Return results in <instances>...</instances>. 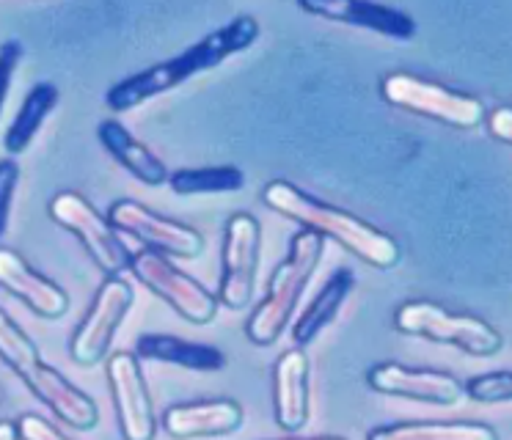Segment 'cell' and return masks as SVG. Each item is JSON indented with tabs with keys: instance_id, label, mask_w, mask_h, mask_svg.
I'll return each mask as SVG.
<instances>
[{
	"instance_id": "19",
	"label": "cell",
	"mask_w": 512,
	"mask_h": 440,
	"mask_svg": "<svg viewBox=\"0 0 512 440\" xmlns=\"http://www.w3.org/2000/svg\"><path fill=\"white\" fill-rule=\"evenodd\" d=\"M135 355L146 361L174 363L190 372H218L226 366V355L212 344L188 341L171 333H144L135 341Z\"/></svg>"
},
{
	"instance_id": "5",
	"label": "cell",
	"mask_w": 512,
	"mask_h": 440,
	"mask_svg": "<svg viewBox=\"0 0 512 440\" xmlns=\"http://www.w3.org/2000/svg\"><path fill=\"white\" fill-rule=\"evenodd\" d=\"M47 212L61 229L78 237L83 251L89 253L91 262L97 264V270L105 278H122L130 270L133 253L122 242L119 231L113 229L111 220L102 218L89 198H83L75 190H64L50 198Z\"/></svg>"
},
{
	"instance_id": "2",
	"label": "cell",
	"mask_w": 512,
	"mask_h": 440,
	"mask_svg": "<svg viewBox=\"0 0 512 440\" xmlns=\"http://www.w3.org/2000/svg\"><path fill=\"white\" fill-rule=\"evenodd\" d=\"M262 201L281 218L295 220L301 229L314 231L323 240L339 242L345 251L358 256L361 262H367L375 270H391L400 264V245L386 231L369 226L367 220L356 218L345 209H336L320 198L303 193L301 187L290 185L284 179L268 182L262 190Z\"/></svg>"
},
{
	"instance_id": "8",
	"label": "cell",
	"mask_w": 512,
	"mask_h": 440,
	"mask_svg": "<svg viewBox=\"0 0 512 440\" xmlns=\"http://www.w3.org/2000/svg\"><path fill=\"white\" fill-rule=\"evenodd\" d=\"M262 256V226L248 212H234L223 229L221 284L218 303L229 311H243L254 303V284Z\"/></svg>"
},
{
	"instance_id": "9",
	"label": "cell",
	"mask_w": 512,
	"mask_h": 440,
	"mask_svg": "<svg viewBox=\"0 0 512 440\" xmlns=\"http://www.w3.org/2000/svg\"><path fill=\"white\" fill-rule=\"evenodd\" d=\"M133 300V286L127 284L124 278H105L100 292L91 300V308L86 311V317H83L78 330L69 339V358L78 366H83V369L100 366L108 358L116 328L130 314Z\"/></svg>"
},
{
	"instance_id": "15",
	"label": "cell",
	"mask_w": 512,
	"mask_h": 440,
	"mask_svg": "<svg viewBox=\"0 0 512 440\" xmlns=\"http://www.w3.org/2000/svg\"><path fill=\"white\" fill-rule=\"evenodd\" d=\"M309 358L303 350H290L281 355L273 369V413L276 424L284 432H301L312 410L309 391Z\"/></svg>"
},
{
	"instance_id": "17",
	"label": "cell",
	"mask_w": 512,
	"mask_h": 440,
	"mask_svg": "<svg viewBox=\"0 0 512 440\" xmlns=\"http://www.w3.org/2000/svg\"><path fill=\"white\" fill-rule=\"evenodd\" d=\"M28 391L53 413V416L80 432H89L100 424V410L97 402L89 394H83L80 388L69 383L64 374L53 369L50 363H42V369L28 383Z\"/></svg>"
},
{
	"instance_id": "14",
	"label": "cell",
	"mask_w": 512,
	"mask_h": 440,
	"mask_svg": "<svg viewBox=\"0 0 512 440\" xmlns=\"http://www.w3.org/2000/svg\"><path fill=\"white\" fill-rule=\"evenodd\" d=\"M301 11L325 17V20L345 22L353 28H367L389 39H413L416 36V22L411 14L400 9H391L383 3H369V0H301Z\"/></svg>"
},
{
	"instance_id": "13",
	"label": "cell",
	"mask_w": 512,
	"mask_h": 440,
	"mask_svg": "<svg viewBox=\"0 0 512 440\" xmlns=\"http://www.w3.org/2000/svg\"><path fill=\"white\" fill-rule=\"evenodd\" d=\"M0 286L23 300L42 319H58L69 311V295L45 275L34 270L12 248H0Z\"/></svg>"
},
{
	"instance_id": "3",
	"label": "cell",
	"mask_w": 512,
	"mask_h": 440,
	"mask_svg": "<svg viewBox=\"0 0 512 440\" xmlns=\"http://www.w3.org/2000/svg\"><path fill=\"white\" fill-rule=\"evenodd\" d=\"M325 240L320 234L301 229L290 242L287 259L273 270L268 284V295L254 308V314L245 322V336L256 347H270L290 325L292 314L298 308L303 289L312 281L317 264L323 262Z\"/></svg>"
},
{
	"instance_id": "26",
	"label": "cell",
	"mask_w": 512,
	"mask_h": 440,
	"mask_svg": "<svg viewBox=\"0 0 512 440\" xmlns=\"http://www.w3.org/2000/svg\"><path fill=\"white\" fill-rule=\"evenodd\" d=\"M17 185H20V165H17V160L14 157L0 160V237L9 229Z\"/></svg>"
},
{
	"instance_id": "27",
	"label": "cell",
	"mask_w": 512,
	"mask_h": 440,
	"mask_svg": "<svg viewBox=\"0 0 512 440\" xmlns=\"http://www.w3.org/2000/svg\"><path fill=\"white\" fill-rule=\"evenodd\" d=\"M20 58H23V44L17 39L0 44V113H3V105H6V97H9V88H12L14 75H17Z\"/></svg>"
},
{
	"instance_id": "30",
	"label": "cell",
	"mask_w": 512,
	"mask_h": 440,
	"mask_svg": "<svg viewBox=\"0 0 512 440\" xmlns=\"http://www.w3.org/2000/svg\"><path fill=\"white\" fill-rule=\"evenodd\" d=\"M0 440H20V432H17L14 421H0Z\"/></svg>"
},
{
	"instance_id": "28",
	"label": "cell",
	"mask_w": 512,
	"mask_h": 440,
	"mask_svg": "<svg viewBox=\"0 0 512 440\" xmlns=\"http://www.w3.org/2000/svg\"><path fill=\"white\" fill-rule=\"evenodd\" d=\"M17 432H20V440H69L67 435H61L50 421L39 416H20L17 418Z\"/></svg>"
},
{
	"instance_id": "24",
	"label": "cell",
	"mask_w": 512,
	"mask_h": 440,
	"mask_svg": "<svg viewBox=\"0 0 512 440\" xmlns=\"http://www.w3.org/2000/svg\"><path fill=\"white\" fill-rule=\"evenodd\" d=\"M0 361L6 363L25 385L42 369V352L36 341L0 308Z\"/></svg>"
},
{
	"instance_id": "18",
	"label": "cell",
	"mask_w": 512,
	"mask_h": 440,
	"mask_svg": "<svg viewBox=\"0 0 512 440\" xmlns=\"http://www.w3.org/2000/svg\"><path fill=\"white\" fill-rule=\"evenodd\" d=\"M97 135H100V143L105 146V152L111 154L113 160L122 165L127 174L135 176L138 182H144L149 187L168 185V179H171L168 165L146 143L138 141L122 121L105 119L97 127Z\"/></svg>"
},
{
	"instance_id": "11",
	"label": "cell",
	"mask_w": 512,
	"mask_h": 440,
	"mask_svg": "<svg viewBox=\"0 0 512 440\" xmlns=\"http://www.w3.org/2000/svg\"><path fill=\"white\" fill-rule=\"evenodd\" d=\"M111 399L124 440H155L157 418L149 383L135 352H113L105 361Z\"/></svg>"
},
{
	"instance_id": "22",
	"label": "cell",
	"mask_w": 512,
	"mask_h": 440,
	"mask_svg": "<svg viewBox=\"0 0 512 440\" xmlns=\"http://www.w3.org/2000/svg\"><path fill=\"white\" fill-rule=\"evenodd\" d=\"M367 440H499V432L479 421H413L372 429Z\"/></svg>"
},
{
	"instance_id": "20",
	"label": "cell",
	"mask_w": 512,
	"mask_h": 440,
	"mask_svg": "<svg viewBox=\"0 0 512 440\" xmlns=\"http://www.w3.org/2000/svg\"><path fill=\"white\" fill-rule=\"evenodd\" d=\"M353 286H356V275L350 267H339L331 273V278L325 281L323 289L317 292L309 306L303 308V314L295 319V325H292V341L298 344V347H306V344H312L320 333H323L331 322L339 314V308L345 306L347 297L353 292Z\"/></svg>"
},
{
	"instance_id": "6",
	"label": "cell",
	"mask_w": 512,
	"mask_h": 440,
	"mask_svg": "<svg viewBox=\"0 0 512 440\" xmlns=\"http://www.w3.org/2000/svg\"><path fill=\"white\" fill-rule=\"evenodd\" d=\"M380 91H383V99L394 108L441 121L457 130H474L485 121V105L477 97L457 94L441 83L408 75V72H391L383 77Z\"/></svg>"
},
{
	"instance_id": "23",
	"label": "cell",
	"mask_w": 512,
	"mask_h": 440,
	"mask_svg": "<svg viewBox=\"0 0 512 440\" xmlns=\"http://www.w3.org/2000/svg\"><path fill=\"white\" fill-rule=\"evenodd\" d=\"M168 187L177 196H218L237 193L245 187V174L234 165H210V168H182L168 179Z\"/></svg>"
},
{
	"instance_id": "31",
	"label": "cell",
	"mask_w": 512,
	"mask_h": 440,
	"mask_svg": "<svg viewBox=\"0 0 512 440\" xmlns=\"http://www.w3.org/2000/svg\"><path fill=\"white\" fill-rule=\"evenodd\" d=\"M306 440H345V438H306Z\"/></svg>"
},
{
	"instance_id": "4",
	"label": "cell",
	"mask_w": 512,
	"mask_h": 440,
	"mask_svg": "<svg viewBox=\"0 0 512 440\" xmlns=\"http://www.w3.org/2000/svg\"><path fill=\"white\" fill-rule=\"evenodd\" d=\"M394 328L405 336L449 344L466 355L490 358L504 347L501 333L490 322L471 314H452L430 300H408L394 314Z\"/></svg>"
},
{
	"instance_id": "12",
	"label": "cell",
	"mask_w": 512,
	"mask_h": 440,
	"mask_svg": "<svg viewBox=\"0 0 512 440\" xmlns=\"http://www.w3.org/2000/svg\"><path fill=\"white\" fill-rule=\"evenodd\" d=\"M367 383L372 391L386 396H402L424 405L452 407L466 396V385L455 374L433 372V369H411L402 363H378L369 369Z\"/></svg>"
},
{
	"instance_id": "7",
	"label": "cell",
	"mask_w": 512,
	"mask_h": 440,
	"mask_svg": "<svg viewBox=\"0 0 512 440\" xmlns=\"http://www.w3.org/2000/svg\"><path fill=\"white\" fill-rule=\"evenodd\" d=\"M130 273L138 284H144L152 295L177 311L179 317L188 319L190 325H210L218 317V295H212L207 286H201L196 278L182 273L177 264H171L168 256L155 251H138L130 264Z\"/></svg>"
},
{
	"instance_id": "25",
	"label": "cell",
	"mask_w": 512,
	"mask_h": 440,
	"mask_svg": "<svg viewBox=\"0 0 512 440\" xmlns=\"http://www.w3.org/2000/svg\"><path fill=\"white\" fill-rule=\"evenodd\" d=\"M466 396L479 405H507L512 402V372L479 374L466 385Z\"/></svg>"
},
{
	"instance_id": "16",
	"label": "cell",
	"mask_w": 512,
	"mask_h": 440,
	"mask_svg": "<svg viewBox=\"0 0 512 440\" xmlns=\"http://www.w3.org/2000/svg\"><path fill=\"white\" fill-rule=\"evenodd\" d=\"M243 407L234 399H204L174 405L163 413V429L174 440L223 438L243 427Z\"/></svg>"
},
{
	"instance_id": "21",
	"label": "cell",
	"mask_w": 512,
	"mask_h": 440,
	"mask_svg": "<svg viewBox=\"0 0 512 440\" xmlns=\"http://www.w3.org/2000/svg\"><path fill=\"white\" fill-rule=\"evenodd\" d=\"M58 99H61V91H58L56 83L50 80H42L31 86V91L25 94L23 105L17 110V116L9 124V130L3 135V146L9 154H23L31 143H34L36 132L42 130V124L47 121V116L56 110Z\"/></svg>"
},
{
	"instance_id": "29",
	"label": "cell",
	"mask_w": 512,
	"mask_h": 440,
	"mask_svg": "<svg viewBox=\"0 0 512 440\" xmlns=\"http://www.w3.org/2000/svg\"><path fill=\"white\" fill-rule=\"evenodd\" d=\"M485 121H488V130L496 141L510 143L512 146V108L490 110L488 116H485Z\"/></svg>"
},
{
	"instance_id": "10",
	"label": "cell",
	"mask_w": 512,
	"mask_h": 440,
	"mask_svg": "<svg viewBox=\"0 0 512 440\" xmlns=\"http://www.w3.org/2000/svg\"><path fill=\"white\" fill-rule=\"evenodd\" d=\"M105 218L111 220V226L119 234L144 242L146 251L177 256V259H196L204 253V237L193 226L163 218L130 198L113 201Z\"/></svg>"
},
{
	"instance_id": "1",
	"label": "cell",
	"mask_w": 512,
	"mask_h": 440,
	"mask_svg": "<svg viewBox=\"0 0 512 440\" xmlns=\"http://www.w3.org/2000/svg\"><path fill=\"white\" fill-rule=\"evenodd\" d=\"M256 39H259V22H256V17L240 14V17H234L226 25H221V28L207 33L196 44H190L185 53L166 58L160 64L146 66L141 72L119 80L116 86L108 88L105 105L113 113H127V110L138 108V105H144L149 99L166 94V91H174V88L182 86L190 77L210 72L218 64H223L226 58L248 50Z\"/></svg>"
}]
</instances>
